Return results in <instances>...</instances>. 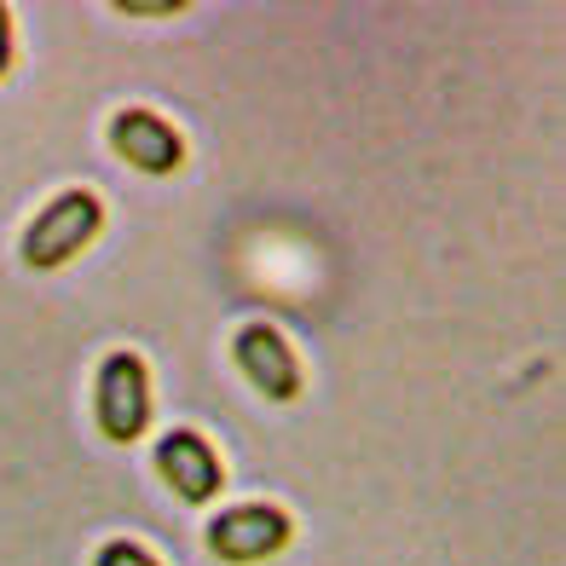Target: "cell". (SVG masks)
Masks as SVG:
<instances>
[{
	"mask_svg": "<svg viewBox=\"0 0 566 566\" xmlns=\"http://www.w3.org/2000/svg\"><path fill=\"white\" fill-rule=\"evenodd\" d=\"M93 566H157V555L139 549V544H127V537H116V544L98 549V560H93Z\"/></svg>",
	"mask_w": 566,
	"mask_h": 566,
	"instance_id": "cell-7",
	"label": "cell"
},
{
	"mask_svg": "<svg viewBox=\"0 0 566 566\" xmlns=\"http://www.w3.org/2000/svg\"><path fill=\"white\" fill-rule=\"evenodd\" d=\"M7 64H12V18L0 7V75H7Z\"/></svg>",
	"mask_w": 566,
	"mask_h": 566,
	"instance_id": "cell-8",
	"label": "cell"
},
{
	"mask_svg": "<svg viewBox=\"0 0 566 566\" xmlns=\"http://www.w3.org/2000/svg\"><path fill=\"white\" fill-rule=\"evenodd\" d=\"M290 544V514L266 509V503H243V509H226L209 521V549L220 560H266Z\"/></svg>",
	"mask_w": 566,
	"mask_h": 566,
	"instance_id": "cell-3",
	"label": "cell"
},
{
	"mask_svg": "<svg viewBox=\"0 0 566 566\" xmlns=\"http://www.w3.org/2000/svg\"><path fill=\"white\" fill-rule=\"evenodd\" d=\"M150 417V388H145V365L134 353H111L98 365V428L111 440H139Z\"/></svg>",
	"mask_w": 566,
	"mask_h": 566,
	"instance_id": "cell-2",
	"label": "cell"
},
{
	"mask_svg": "<svg viewBox=\"0 0 566 566\" xmlns=\"http://www.w3.org/2000/svg\"><path fill=\"white\" fill-rule=\"evenodd\" d=\"M98 226H105L98 197L93 191H64V197H53L30 220V231H23V261L41 266V272L46 266H64V261H75V254L98 238Z\"/></svg>",
	"mask_w": 566,
	"mask_h": 566,
	"instance_id": "cell-1",
	"label": "cell"
},
{
	"mask_svg": "<svg viewBox=\"0 0 566 566\" xmlns=\"http://www.w3.org/2000/svg\"><path fill=\"white\" fill-rule=\"evenodd\" d=\"M111 145L145 174H174L179 163H186V145H179V134L157 111H122L111 122Z\"/></svg>",
	"mask_w": 566,
	"mask_h": 566,
	"instance_id": "cell-6",
	"label": "cell"
},
{
	"mask_svg": "<svg viewBox=\"0 0 566 566\" xmlns=\"http://www.w3.org/2000/svg\"><path fill=\"white\" fill-rule=\"evenodd\" d=\"M157 469L168 474V485L186 503H209L214 492H220V457L209 451V440L202 433H191V428H174L168 440L157 446Z\"/></svg>",
	"mask_w": 566,
	"mask_h": 566,
	"instance_id": "cell-4",
	"label": "cell"
},
{
	"mask_svg": "<svg viewBox=\"0 0 566 566\" xmlns=\"http://www.w3.org/2000/svg\"><path fill=\"white\" fill-rule=\"evenodd\" d=\"M238 365H243V376L254 381V388L272 394V399H295L301 394V365H295L290 342H283L272 324L238 329Z\"/></svg>",
	"mask_w": 566,
	"mask_h": 566,
	"instance_id": "cell-5",
	"label": "cell"
}]
</instances>
